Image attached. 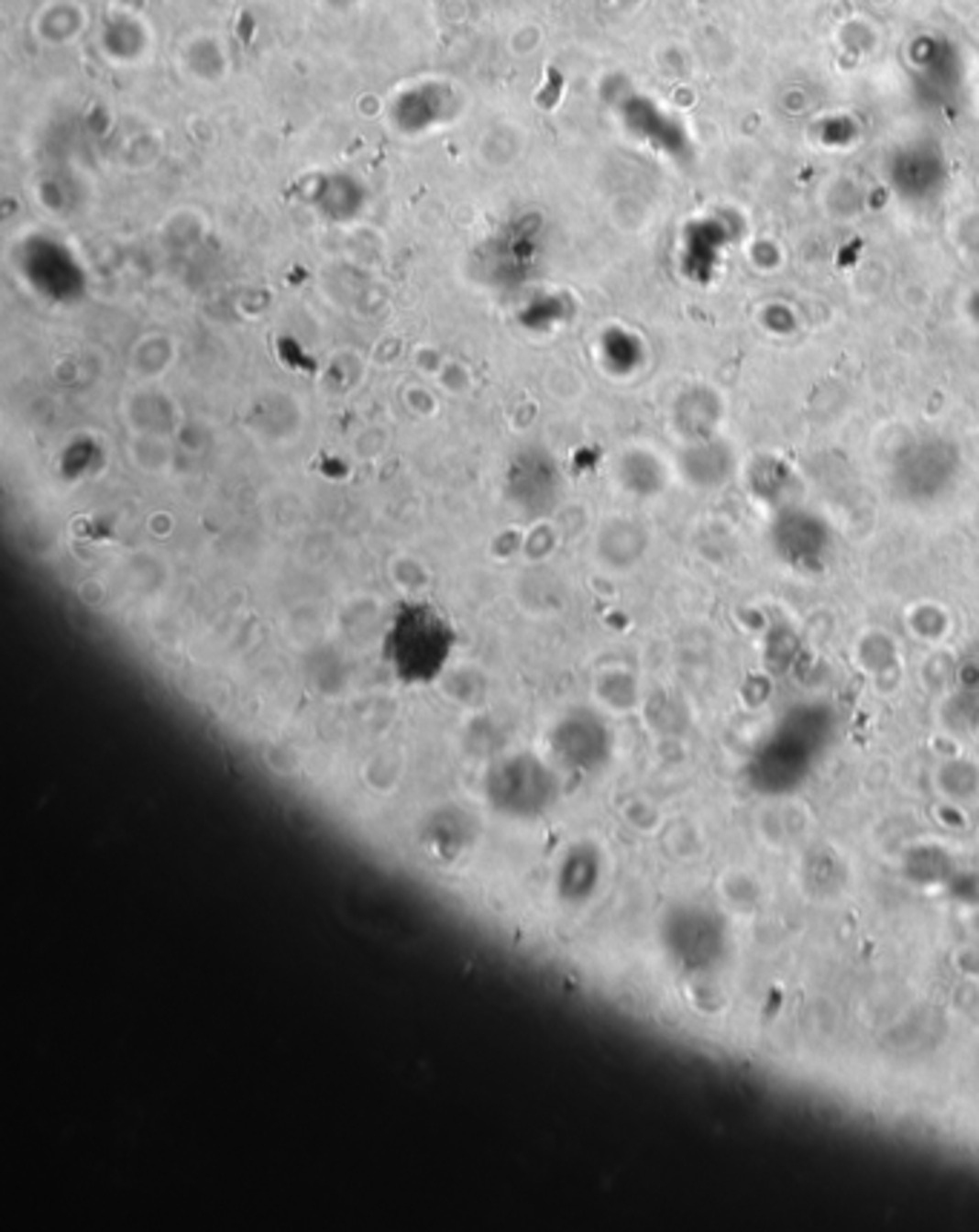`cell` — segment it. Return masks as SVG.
<instances>
[{
	"mask_svg": "<svg viewBox=\"0 0 979 1232\" xmlns=\"http://www.w3.org/2000/svg\"><path fill=\"white\" fill-rule=\"evenodd\" d=\"M448 653V630L440 615L425 607L405 612L388 638V661H394L408 681L434 676Z\"/></svg>",
	"mask_w": 979,
	"mask_h": 1232,
	"instance_id": "6da1fadb",
	"label": "cell"
}]
</instances>
